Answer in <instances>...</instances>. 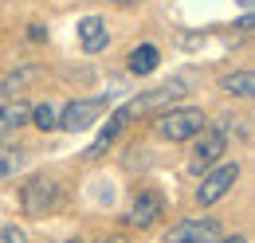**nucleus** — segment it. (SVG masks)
Segmentation results:
<instances>
[{
    "label": "nucleus",
    "mask_w": 255,
    "mask_h": 243,
    "mask_svg": "<svg viewBox=\"0 0 255 243\" xmlns=\"http://www.w3.org/2000/svg\"><path fill=\"white\" fill-rule=\"evenodd\" d=\"M236 181H240V165H232V161L212 165L208 173H200V184H196V204H200V208L220 204L224 196L236 188Z\"/></svg>",
    "instance_id": "obj_6"
},
{
    "label": "nucleus",
    "mask_w": 255,
    "mask_h": 243,
    "mask_svg": "<svg viewBox=\"0 0 255 243\" xmlns=\"http://www.w3.org/2000/svg\"><path fill=\"white\" fill-rule=\"evenodd\" d=\"M204 31H177V47L181 51H196V47H204Z\"/></svg>",
    "instance_id": "obj_17"
},
{
    "label": "nucleus",
    "mask_w": 255,
    "mask_h": 243,
    "mask_svg": "<svg viewBox=\"0 0 255 243\" xmlns=\"http://www.w3.org/2000/svg\"><path fill=\"white\" fill-rule=\"evenodd\" d=\"M118 94H122V91L98 94V98H75V102L59 106V129H63V133H83V129H91L95 122H102L110 98H118Z\"/></svg>",
    "instance_id": "obj_3"
},
{
    "label": "nucleus",
    "mask_w": 255,
    "mask_h": 243,
    "mask_svg": "<svg viewBox=\"0 0 255 243\" xmlns=\"http://www.w3.org/2000/svg\"><path fill=\"white\" fill-rule=\"evenodd\" d=\"M161 216H165V196H161L157 188H137L133 196H129V208H126V224L129 228H153L161 224Z\"/></svg>",
    "instance_id": "obj_8"
},
{
    "label": "nucleus",
    "mask_w": 255,
    "mask_h": 243,
    "mask_svg": "<svg viewBox=\"0 0 255 243\" xmlns=\"http://www.w3.org/2000/svg\"><path fill=\"white\" fill-rule=\"evenodd\" d=\"M192 94V79L189 75H173V79H165L161 87H153V91H141L137 98H129L126 110L129 118H137V114H161V110H169V106H177L181 98H189Z\"/></svg>",
    "instance_id": "obj_2"
},
{
    "label": "nucleus",
    "mask_w": 255,
    "mask_h": 243,
    "mask_svg": "<svg viewBox=\"0 0 255 243\" xmlns=\"http://www.w3.org/2000/svg\"><path fill=\"white\" fill-rule=\"evenodd\" d=\"M28 125H35L39 133H55V129H59V106H55V102H39V106H32Z\"/></svg>",
    "instance_id": "obj_16"
},
{
    "label": "nucleus",
    "mask_w": 255,
    "mask_h": 243,
    "mask_svg": "<svg viewBox=\"0 0 255 243\" xmlns=\"http://www.w3.org/2000/svg\"><path fill=\"white\" fill-rule=\"evenodd\" d=\"M28 39H32V43H43V39H47V28H43V24H28Z\"/></svg>",
    "instance_id": "obj_19"
},
{
    "label": "nucleus",
    "mask_w": 255,
    "mask_h": 243,
    "mask_svg": "<svg viewBox=\"0 0 255 243\" xmlns=\"http://www.w3.org/2000/svg\"><path fill=\"white\" fill-rule=\"evenodd\" d=\"M240 4H244V12H252V4H255V0H240Z\"/></svg>",
    "instance_id": "obj_24"
},
{
    "label": "nucleus",
    "mask_w": 255,
    "mask_h": 243,
    "mask_svg": "<svg viewBox=\"0 0 255 243\" xmlns=\"http://www.w3.org/2000/svg\"><path fill=\"white\" fill-rule=\"evenodd\" d=\"M224 153H228V133H224L220 125H204L196 137H192V153H189V169L192 177H200V173H208L212 165H220Z\"/></svg>",
    "instance_id": "obj_5"
},
{
    "label": "nucleus",
    "mask_w": 255,
    "mask_h": 243,
    "mask_svg": "<svg viewBox=\"0 0 255 243\" xmlns=\"http://www.w3.org/2000/svg\"><path fill=\"white\" fill-rule=\"evenodd\" d=\"M59 200H63V181L55 173H35V177H28L20 184V212L28 220L51 216L59 208Z\"/></svg>",
    "instance_id": "obj_1"
},
{
    "label": "nucleus",
    "mask_w": 255,
    "mask_h": 243,
    "mask_svg": "<svg viewBox=\"0 0 255 243\" xmlns=\"http://www.w3.org/2000/svg\"><path fill=\"white\" fill-rule=\"evenodd\" d=\"M126 122H129V114H126V110H114L110 118L102 122V129L95 133V141L87 145V153H83V157H87V161H102L106 153H110L114 145H118V137H122V129H126Z\"/></svg>",
    "instance_id": "obj_9"
},
{
    "label": "nucleus",
    "mask_w": 255,
    "mask_h": 243,
    "mask_svg": "<svg viewBox=\"0 0 255 243\" xmlns=\"http://www.w3.org/2000/svg\"><path fill=\"white\" fill-rule=\"evenodd\" d=\"M204 125H208V114L196 106H169L157 114V133L165 141H192Z\"/></svg>",
    "instance_id": "obj_4"
},
{
    "label": "nucleus",
    "mask_w": 255,
    "mask_h": 243,
    "mask_svg": "<svg viewBox=\"0 0 255 243\" xmlns=\"http://www.w3.org/2000/svg\"><path fill=\"white\" fill-rule=\"evenodd\" d=\"M224 224L216 216H189L165 232V243H220Z\"/></svg>",
    "instance_id": "obj_7"
},
{
    "label": "nucleus",
    "mask_w": 255,
    "mask_h": 243,
    "mask_svg": "<svg viewBox=\"0 0 255 243\" xmlns=\"http://www.w3.org/2000/svg\"><path fill=\"white\" fill-rule=\"evenodd\" d=\"M157 67H161L157 43H137V47H129V55H126V71H129V75H137V79H149Z\"/></svg>",
    "instance_id": "obj_13"
},
{
    "label": "nucleus",
    "mask_w": 255,
    "mask_h": 243,
    "mask_svg": "<svg viewBox=\"0 0 255 243\" xmlns=\"http://www.w3.org/2000/svg\"><path fill=\"white\" fill-rule=\"evenodd\" d=\"M0 243H28V232L20 224H4L0 228Z\"/></svg>",
    "instance_id": "obj_18"
},
{
    "label": "nucleus",
    "mask_w": 255,
    "mask_h": 243,
    "mask_svg": "<svg viewBox=\"0 0 255 243\" xmlns=\"http://www.w3.org/2000/svg\"><path fill=\"white\" fill-rule=\"evenodd\" d=\"M55 243H87V240H79V236H71V240H55Z\"/></svg>",
    "instance_id": "obj_23"
},
{
    "label": "nucleus",
    "mask_w": 255,
    "mask_h": 243,
    "mask_svg": "<svg viewBox=\"0 0 255 243\" xmlns=\"http://www.w3.org/2000/svg\"><path fill=\"white\" fill-rule=\"evenodd\" d=\"M220 243H252V240H248V236H224Z\"/></svg>",
    "instance_id": "obj_20"
},
{
    "label": "nucleus",
    "mask_w": 255,
    "mask_h": 243,
    "mask_svg": "<svg viewBox=\"0 0 255 243\" xmlns=\"http://www.w3.org/2000/svg\"><path fill=\"white\" fill-rule=\"evenodd\" d=\"M32 165V149L20 141H4L0 145V181H16L24 169Z\"/></svg>",
    "instance_id": "obj_11"
},
{
    "label": "nucleus",
    "mask_w": 255,
    "mask_h": 243,
    "mask_svg": "<svg viewBox=\"0 0 255 243\" xmlns=\"http://www.w3.org/2000/svg\"><path fill=\"white\" fill-rule=\"evenodd\" d=\"M110 4H118V8H129V4H137V0H110Z\"/></svg>",
    "instance_id": "obj_21"
},
{
    "label": "nucleus",
    "mask_w": 255,
    "mask_h": 243,
    "mask_svg": "<svg viewBox=\"0 0 255 243\" xmlns=\"http://www.w3.org/2000/svg\"><path fill=\"white\" fill-rule=\"evenodd\" d=\"M220 94H228V98H240V102H248L255 94V75L244 67V71H228L220 79Z\"/></svg>",
    "instance_id": "obj_14"
},
{
    "label": "nucleus",
    "mask_w": 255,
    "mask_h": 243,
    "mask_svg": "<svg viewBox=\"0 0 255 243\" xmlns=\"http://www.w3.org/2000/svg\"><path fill=\"white\" fill-rule=\"evenodd\" d=\"M79 47H83V55L106 51L110 47V24L102 16H83L79 20Z\"/></svg>",
    "instance_id": "obj_10"
},
{
    "label": "nucleus",
    "mask_w": 255,
    "mask_h": 243,
    "mask_svg": "<svg viewBox=\"0 0 255 243\" xmlns=\"http://www.w3.org/2000/svg\"><path fill=\"white\" fill-rule=\"evenodd\" d=\"M32 118V106L24 98H4L0 102V137H12L16 129H24Z\"/></svg>",
    "instance_id": "obj_12"
},
{
    "label": "nucleus",
    "mask_w": 255,
    "mask_h": 243,
    "mask_svg": "<svg viewBox=\"0 0 255 243\" xmlns=\"http://www.w3.org/2000/svg\"><path fill=\"white\" fill-rule=\"evenodd\" d=\"M102 243H126V240H122V236H106Z\"/></svg>",
    "instance_id": "obj_22"
},
{
    "label": "nucleus",
    "mask_w": 255,
    "mask_h": 243,
    "mask_svg": "<svg viewBox=\"0 0 255 243\" xmlns=\"http://www.w3.org/2000/svg\"><path fill=\"white\" fill-rule=\"evenodd\" d=\"M39 79V67H20V71H12V75H4L0 79V98H20V91Z\"/></svg>",
    "instance_id": "obj_15"
}]
</instances>
